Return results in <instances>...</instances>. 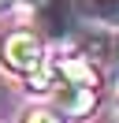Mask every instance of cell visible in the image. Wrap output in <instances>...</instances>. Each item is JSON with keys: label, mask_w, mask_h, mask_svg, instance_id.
I'll list each match as a JSON object with an SVG mask.
<instances>
[{"label": "cell", "mask_w": 119, "mask_h": 123, "mask_svg": "<svg viewBox=\"0 0 119 123\" xmlns=\"http://www.w3.org/2000/svg\"><path fill=\"white\" fill-rule=\"evenodd\" d=\"M26 4H41V0H26Z\"/></svg>", "instance_id": "cell-7"}, {"label": "cell", "mask_w": 119, "mask_h": 123, "mask_svg": "<svg viewBox=\"0 0 119 123\" xmlns=\"http://www.w3.org/2000/svg\"><path fill=\"white\" fill-rule=\"evenodd\" d=\"M22 123H63V119H60V116H52V112H45V108H34V112L22 116Z\"/></svg>", "instance_id": "cell-5"}, {"label": "cell", "mask_w": 119, "mask_h": 123, "mask_svg": "<svg viewBox=\"0 0 119 123\" xmlns=\"http://www.w3.org/2000/svg\"><path fill=\"white\" fill-rule=\"evenodd\" d=\"M56 105H60V112L82 119V116H89L93 105H97V86H86V82H60Z\"/></svg>", "instance_id": "cell-3"}, {"label": "cell", "mask_w": 119, "mask_h": 123, "mask_svg": "<svg viewBox=\"0 0 119 123\" xmlns=\"http://www.w3.org/2000/svg\"><path fill=\"white\" fill-rule=\"evenodd\" d=\"M7 8H11V0H0V11H7Z\"/></svg>", "instance_id": "cell-6"}, {"label": "cell", "mask_w": 119, "mask_h": 123, "mask_svg": "<svg viewBox=\"0 0 119 123\" xmlns=\"http://www.w3.org/2000/svg\"><path fill=\"white\" fill-rule=\"evenodd\" d=\"M41 26L52 34V37H71L82 26L78 19V0H41Z\"/></svg>", "instance_id": "cell-2"}, {"label": "cell", "mask_w": 119, "mask_h": 123, "mask_svg": "<svg viewBox=\"0 0 119 123\" xmlns=\"http://www.w3.org/2000/svg\"><path fill=\"white\" fill-rule=\"evenodd\" d=\"M0 60H4V67L15 71V75H34V71L45 67V49H41V41H37V34L15 30V34H7L4 45H0Z\"/></svg>", "instance_id": "cell-1"}, {"label": "cell", "mask_w": 119, "mask_h": 123, "mask_svg": "<svg viewBox=\"0 0 119 123\" xmlns=\"http://www.w3.org/2000/svg\"><path fill=\"white\" fill-rule=\"evenodd\" d=\"M78 19L97 30H119V0H78Z\"/></svg>", "instance_id": "cell-4"}]
</instances>
